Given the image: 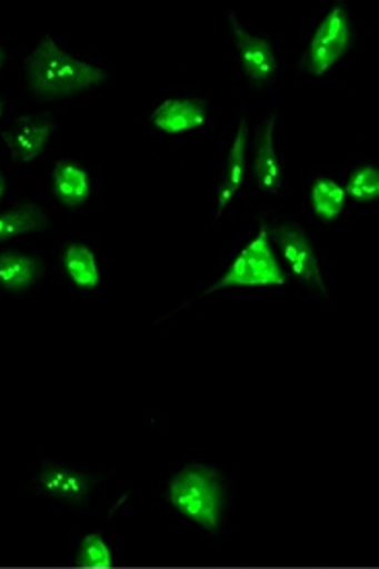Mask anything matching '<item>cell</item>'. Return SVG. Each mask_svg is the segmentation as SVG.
<instances>
[{"mask_svg": "<svg viewBox=\"0 0 379 569\" xmlns=\"http://www.w3.org/2000/svg\"><path fill=\"white\" fill-rule=\"evenodd\" d=\"M26 71L31 90L42 98L73 96L107 79L102 69L64 54L50 36H46L26 60Z\"/></svg>", "mask_w": 379, "mask_h": 569, "instance_id": "6da1fadb", "label": "cell"}, {"mask_svg": "<svg viewBox=\"0 0 379 569\" xmlns=\"http://www.w3.org/2000/svg\"><path fill=\"white\" fill-rule=\"evenodd\" d=\"M168 499L174 510L191 522L216 532L222 511V487L216 470L208 466H189L168 487Z\"/></svg>", "mask_w": 379, "mask_h": 569, "instance_id": "7a4b0ae2", "label": "cell"}, {"mask_svg": "<svg viewBox=\"0 0 379 569\" xmlns=\"http://www.w3.org/2000/svg\"><path fill=\"white\" fill-rule=\"evenodd\" d=\"M285 282L287 276L273 256L268 228L261 224L258 237L245 247L232 266L225 271V276L212 288H208V292L232 286H282Z\"/></svg>", "mask_w": 379, "mask_h": 569, "instance_id": "3957f363", "label": "cell"}, {"mask_svg": "<svg viewBox=\"0 0 379 569\" xmlns=\"http://www.w3.org/2000/svg\"><path fill=\"white\" fill-rule=\"evenodd\" d=\"M350 42L349 13L345 7H335L319 23L307 52V67L313 76H323L347 52Z\"/></svg>", "mask_w": 379, "mask_h": 569, "instance_id": "277c9868", "label": "cell"}, {"mask_svg": "<svg viewBox=\"0 0 379 569\" xmlns=\"http://www.w3.org/2000/svg\"><path fill=\"white\" fill-rule=\"evenodd\" d=\"M272 239L282 257L287 259L292 273L297 278H301L307 284L316 286L326 295V286L321 280V271H319L318 257L311 247V242L307 239L301 228L297 226H276L272 230Z\"/></svg>", "mask_w": 379, "mask_h": 569, "instance_id": "5b68a950", "label": "cell"}, {"mask_svg": "<svg viewBox=\"0 0 379 569\" xmlns=\"http://www.w3.org/2000/svg\"><path fill=\"white\" fill-rule=\"evenodd\" d=\"M230 28L235 31L237 38V46L241 52V62H243L245 73L256 81V83H263L268 79H272L278 64H276V57H273L272 46L266 38H256L251 33L239 26L235 13L230 16Z\"/></svg>", "mask_w": 379, "mask_h": 569, "instance_id": "8992f818", "label": "cell"}, {"mask_svg": "<svg viewBox=\"0 0 379 569\" xmlns=\"http://www.w3.org/2000/svg\"><path fill=\"white\" fill-rule=\"evenodd\" d=\"M52 131H54L52 122L23 117L17 120L9 131H4L2 137L17 162H31L44 151Z\"/></svg>", "mask_w": 379, "mask_h": 569, "instance_id": "52a82bcc", "label": "cell"}, {"mask_svg": "<svg viewBox=\"0 0 379 569\" xmlns=\"http://www.w3.org/2000/svg\"><path fill=\"white\" fill-rule=\"evenodd\" d=\"M208 117V106L203 100H167L153 110L152 122L164 133H182L198 129Z\"/></svg>", "mask_w": 379, "mask_h": 569, "instance_id": "ba28073f", "label": "cell"}, {"mask_svg": "<svg viewBox=\"0 0 379 569\" xmlns=\"http://www.w3.org/2000/svg\"><path fill=\"white\" fill-rule=\"evenodd\" d=\"M273 122H276V114H272L266 122V127L261 129L258 148H256L253 172H256L259 189L263 193H278L280 184H282V170H280V162L273 151Z\"/></svg>", "mask_w": 379, "mask_h": 569, "instance_id": "9c48e42d", "label": "cell"}, {"mask_svg": "<svg viewBox=\"0 0 379 569\" xmlns=\"http://www.w3.org/2000/svg\"><path fill=\"white\" fill-rule=\"evenodd\" d=\"M40 485L44 489V493L61 499V501H69V503H77L81 501L88 489H90V479L79 475L71 468H62V466H46L40 475Z\"/></svg>", "mask_w": 379, "mask_h": 569, "instance_id": "30bf717a", "label": "cell"}, {"mask_svg": "<svg viewBox=\"0 0 379 569\" xmlns=\"http://www.w3.org/2000/svg\"><path fill=\"white\" fill-rule=\"evenodd\" d=\"M54 193L67 208H79L90 197V179L83 168L73 162H59L54 166Z\"/></svg>", "mask_w": 379, "mask_h": 569, "instance_id": "8fae6325", "label": "cell"}, {"mask_svg": "<svg viewBox=\"0 0 379 569\" xmlns=\"http://www.w3.org/2000/svg\"><path fill=\"white\" fill-rule=\"evenodd\" d=\"M42 273V263L33 257L21 253H2L0 256V288L9 292L28 290Z\"/></svg>", "mask_w": 379, "mask_h": 569, "instance_id": "7c38bea8", "label": "cell"}, {"mask_svg": "<svg viewBox=\"0 0 379 569\" xmlns=\"http://www.w3.org/2000/svg\"><path fill=\"white\" fill-rule=\"evenodd\" d=\"M245 150H247V122L241 120L239 131L235 137V143H232L230 153H228L227 172H225V182H222V189H220L216 218L222 216V211L227 210L228 203L232 201V197L237 196V191L243 184Z\"/></svg>", "mask_w": 379, "mask_h": 569, "instance_id": "4fadbf2b", "label": "cell"}, {"mask_svg": "<svg viewBox=\"0 0 379 569\" xmlns=\"http://www.w3.org/2000/svg\"><path fill=\"white\" fill-rule=\"evenodd\" d=\"M62 263H64V270L69 273V278H71L79 288L93 290L96 286L100 284V271H98L96 256L91 253L86 244H79V242L69 244V247L64 249Z\"/></svg>", "mask_w": 379, "mask_h": 569, "instance_id": "5bb4252c", "label": "cell"}, {"mask_svg": "<svg viewBox=\"0 0 379 569\" xmlns=\"http://www.w3.org/2000/svg\"><path fill=\"white\" fill-rule=\"evenodd\" d=\"M46 228H48V218L44 211L31 203H23L16 210L0 213V242L16 239L19 234H28V232H40Z\"/></svg>", "mask_w": 379, "mask_h": 569, "instance_id": "9a60e30c", "label": "cell"}, {"mask_svg": "<svg viewBox=\"0 0 379 569\" xmlns=\"http://www.w3.org/2000/svg\"><path fill=\"white\" fill-rule=\"evenodd\" d=\"M347 193L336 180L318 179L311 187V208L323 222H335L345 210Z\"/></svg>", "mask_w": 379, "mask_h": 569, "instance_id": "2e32d148", "label": "cell"}, {"mask_svg": "<svg viewBox=\"0 0 379 569\" xmlns=\"http://www.w3.org/2000/svg\"><path fill=\"white\" fill-rule=\"evenodd\" d=\"M345 193L367 203V201H373L379 196V172L378 168L373 166H363V168H357L352 172V177L349 179V184L345 187Z\"/></svg>", "mask_w": 379, "mask_h": 569, "instance_id": "e0dca14e", "label": "cell"}, {"mask_svg": "<svg viewBox=\"0 0 379 569\" xmlns=\"http://www.w3.org/2000/svg\"><path fill=\"white\" fill-rule=\"evenodd\" d=\"M77 566L86 569H108L112 566V553L107 542L98 535H88L77 553Z\"/></svg>", "mask_w": 379, "mask_h": 569, "instance_id": "ac0fdd59", "label": "cell"}, {"mask_svg": "<svg viewBox=\"0 0 379 569\" xmlns=\"http://www.w3.org/2000/svg\"><path fill=\"white\" fill-rule=\"evenodd\" d=\"M2 193H4V180L0 177V197H2Z\"/></svg>", "mask_w": 379, "mask_h": 569, "instance_id": "d6986e66", "label": "cell"}, {"mask_svg": "<svg viewBox=\"0 0 379 569\" xmlns=\"http://www.w3.org/2000/svg\"><path fill=\"white\" fill-rule=\"evenodd\" d=\"M2 106L4 104H2V100H0V117H2Z\"/></svg>", "mask_w": 379, "mask_h": 569, "instance_id": "ffe728a7", "label": "cell"}, {"mask_svg": "<svg viewBox=\"0 0 379 569\" xmlns=\"http://www.w3.org/2000/svg\"><path fill=\"white\" fill-rule=\"evenodd\" d=\"M2 57H4V54H2V50H0V64H2Z\"/></svg>", "mask_w": 379, "mask_h": 569, "instance_id": "44dd1931", "label": "cell"}]
</instances>
